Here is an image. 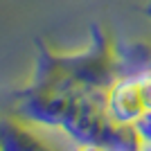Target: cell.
I'll return each mask as SVG.
<instances>
[{
	"mask_svg": "<svg viewBox=\"0 0 151 151\" xmlns=\"http://www.w3.org/2000/svg\"><path fill=\"white\" fill-rule=\"evenodd\" d=\"M108 113L117 124H129V122H135L142 115H147L140 79H126L115 86L108 97Z\"/></svg>",
	"mask_w": 151,
	"mask_h": 151,
	"instance_id": "6da1fadb",
	"label": "cell"
},
{
	"mask_svg": "<svg viewBox=\"0 0 151 151\" xmlns=\"http://www.w3.org/2000/svg\"><path fill=\"white\" fill-rule=\"evenodd\" d=\"M140 86H142V95H145L147 113H151V72L145 77H140Z\"/></svg>",
	"mask_w": 151,
	"mask_h": 151,
	"instance_id": "7a4b0ae2",
	"label": "cell"
},
{
	"mask_svg": "<svg viewBox=\"0 0 151 151\" xmlns=\"http://www.w3.org/2000/svg\"><path fill=\"white\" fill-rule=\"evenodd\" d=\"M79 151H106V149H101V147H83Z\"/></svg>",
	"mask_w": 151,
	"mask_h": 151,
	"instance_id": "3957f363",
	"label": "cell"
}]
</instances>
